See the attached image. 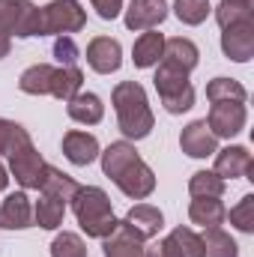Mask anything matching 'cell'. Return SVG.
Instances as JSON below:
<instances>
[{"label":"cell","mask_w":254,"mask_h":257,"mask_svg":"<svg viewBox=\"0 0 254 257\" xmlns=\"http://www.w3.org/2000/svg\"><path fill=\"white\" fill-rule=\"evenodd\" d=\"M102 174L120 189V192L132 197V200H144L156 192V174L153 168L138 156L132 141H114L108 144L102 153Z\"/></svg>","instance_id":"cell-1"},{"label":"cell","mask_w":254,"mask_h":257,"mask_svg":"<svg viewBox=\"0 0 254 257\" xmlns=\"http://www.w3.org/2000/svg\"><path fill=\"white\" fill-rule=\"evenodd\" d=\"M114 111H117V128L123 132L126 141H144L150 138V132L156 126L147 90L138 81H120L111 93Z\"/></svg>","instance_id":"cell-2"},{"label":"cell","mask_w":254,"mask_h":257,"mask_svg":"<svg viewBox=\"0 0 254 257\" xmlns=\"http://www.w3.org/2000/svg\"><path fill=\"white\" fill-rule=\"evenodd\" d=\"M69 203H72V212H75L81 230L90 239H105L117 227V221H120L114 215L111 197L105 194V189H99V186H78V192H75V197Z\"/></svg>","instance_id":"cell-3"},{"label":"cell","mask_w":254,"mask_h":257,"mask_svg":"<svg viewBox=\"0 0 254 257\" xmlns=\"http://www.w3.org/2000/svg\"><path fill=\"white\" fill-rule=\"evenodd\" d=\"M6 162H9V174L15 177V183L21 189H36L39 192V186L45 180V171H48V162L33 147V138L24 126L15 132L12 147L6 150Z\"/></svg>","instance_id":"cell-4"},{"label":"cell","mask_w":254,"mask_h":257,"mask_svg":"<svg viewBox=\"0 0 254 257\" xmlns=\"http://www.w3.org/2000/svg\"><path fill=\"white\" fill-rule=\"evenodd\" d=\"M156 66L159 69H156L153 84H156V93H159L165 111L168 114H186V111H191L194 108V87L189 81V72H183V69H177L171 63H162V60Z\"/></svg>","instance_id":"cell-5"},{"label":"cell","mask_w":254,"mask_h":257,"mask_svg":"<svg viewBox=\"0 0 254 257\" xmlns=\"http://www.w3.org/2000/svg\"><path fill=\"white\" fill-rule=\"evenodd\" d=\"M87 27V9L78 0H51L39 6L36 36H72Z\"/></svg>","instance_id":"cell-6"},{"label":"cell","mask_w":254,"mask_h":257,"mask_svg":"<svg viewBox=\"0 0 254 257\" xmlns=\"http://www.w3.org/2000/svg\"><path fill=\"white\" fill-rule=\"evenodd\" d=\"M39 27V6L30 0H0V36L30 39Z\"/></svg>","instance_id":"cell-7"},{"label":"cell","mask_w":254,"mask_h":257,"mask_svg":"<svg viewBox=\"0 0 254 257\" xmlns=\"http://www.w3.org/2000/svg\"><path fill=\"white\" fill-rule=\"evenodd\" d=\"M248 123V111H245V102H212L209 108V117H206V126L215 138H236Z\"/></svg>","instance_id":"cell-8"},{"label":"cell","mask_w":254,"mask_h":257,"mask_svg":"<svg viewBox=\"0 0 254 257\" xmlns=\"http://www.w3.org/2000/svg\"><path fill=\"white\" fill-rule=\"evenodd\" d=\"M215 174L227 183V180H239V177H245V180H254V159L251 153H248V147H239V144H233V147H224V150H215Z\"/></svg>","instance_id":"cell-9"},{"label":"cell","mask_w":254,"mask_h":257,"mask_svg":"<svg viewBox=\"0 0 254 257\" xmlns=\"http://www.w3.org/2000/svg\"><path fill=\"white\" fill-rule=\"evenodd\" d=\"M87 66L96 75H114L123 66V45L111 36H96L87 45Z\"/></svg>","instance_id":"cell-10"},{"label":"cell","mask_w":254,"mask_h":257,"mask_svg":"<svg viewBox=\"0 0 254 257\" xmlns=\"http://www.w3.org/2000/svg\"><path fill=\"white\" fill-rule=\"evenodd\" d=\"M221 51L233 63H248L254 57V21H242L221 30Z\"/></svg>","instance_id":"cell-11"},{"label":"cell","mask_w":254,"mask_h":257,"mask_svg":"<svg viewBox=\"0 0 254 257\" xmlns=\"http://www.w3.org/2000/svg\"><path fill=\"white\" fill-rule=\"evenodd\" d=\"M147 239L135 233L126 221H117V227L102 239V254L105 257H147Z\"/></svg>","instance_id":"cell-12"},{"label":"cell","mask_w":254,"mask_h":257,"mask_svg":"<svg viewBox=\"0 0 254 257\" xmlns=\"http://www.w3.org/2000/svg\"><path fill=\"white\" fill-rule=\"evenodd\" d=\"M180 150L191 159H209L218 150V138L209 132L206 120H191L189 126L180 132Z\"/></svg>","instance_id":"cell-13"},{"label":"cell","mask_w":254,"mask_h":257,"mask_svg":"<svg viewBox=\"0 0 254 257\" xmlns=\"http://www.w3.org/2000/svg\"><path fill=\"white\" fill-rule=\"evenodd\" d=\"M168 18L165 0H129V9L123 15L129 30H156Z\"/></svg>","instance_id":"cell-14"},{"label":"cell","mask_w":254,"mask_h":257,"mask_svg":"<svg viewBox=\"0 0 254 257\" xmlns=\"http://www.w3.org/2000/svg\"><path fill=\"white\" fill-rule=\"evenodd\" d=\"M0 227L3 230L33 227V200L27 197V192H12L0 203Z\"/></svg>","instance_id":"cell-15"},{"label":"cell","mask_w":254,"mask_h":257,"mask_svg":"<svg viewBox=\"0 0 254 257\" xmlns=\"http://www.w3.org/2000/svg\"><path fill=\"white\" fill-rule=\"evenodd\" d=\"M99 153H102V147H99L96 135L81 132V128H72V132L63 135V156L75 168H87L90 162L99 159Z\"/></svg>","instance_id":"cell-16"},{"label":"cell","mask_w":254,"mask_h":257,"mask_svg":"<svg viewBox=\"0 0 254 257\" xmlns=\"http://www.w3.org/2000/svg\"><path fill=\"white\" fill-rule=\"evenodd\" d=\"M123 221H126L135 233H141L144 239L159 236V230L165 227V215H162V209L153 206V203H135V206L126 212Z\"/></svg>","instance_id":"cell-17"},{"label":"cell","mask_w":254,"mask_h":257,"mask_svg":"<svg viewBox=\"0 0 254 257\" xmlns=\"http://www.w3.org/2000/svg\"><path fill=\"white\" fill-rule=\"evenodd\" d=\"M189 218L197 227H221L227 218V206L221 203V197H191L189 203Z\"/></svg>","instance_id":"cell-18"},{"label":"cell","mask_w":254,"mask_h":257,"mask_svg":"<svg viewBox=\"0 0 254 257\" xmlns=\"http://www.w3.org/2000/svg\"><path fill=\"white\" fill-rule=\"evenodd\" d=\"M66 114L75 120V123H81V126H96V123H102V117H105V105H102V99L96 96V93H78V96H72L69 102H66Z\"/></svg>","instance_id":"cell-19"},{"label":"cell","mask_w":254,"mask_h":257,"mask_svg":"<svg viewBox=\"0 0 254 257\" xmlns=\"http://www.w3.org/2000/svg\"><path fill=\"white\" fill-rule=\"evenodd\" d=\"M162 51H165V36L159 30H144L132 45V60L138 69H153L162 60Z\"/></svg>","instance_id":"cell-20"},{"label":"cell","mask_w":254,"mask_h":257,"mask_svg":"<svg viewBox=\"0 0 254 257\" xmlns=\"http://www.w3.org/2000/svg\"><path fill=\"white\" fill-rule=\"evenodd\" d=\"M162 63H171L183 72H191L194 66L200 63V51L197 45L186 39V36H174V39H165V51H162Z\"/></svg>","instance_id":"cell-21"},{"label":"cell","mask_w":254,"mask_h":257,"mask_svg":"<svg viewBox=\"0 0 254 257\" xmlns=\"http://www.w3.org/2000/svg\"><path fill=\"white\" fill-rule=\"evenodd\" d=\"M54 69L51 63H36L21 72L18 78V90L27 96H51V81H54Z\"/></svg>","instance_id":"cell-22"},{"label":"cell","mask_w":254,"mask_h":257,"mask_svg":"<svg viewBox=\"0 0 254 257\" xmlns=\"http://www.w3.org/2000/svg\"><path fill=\"white\" fill-rule=\"evenodd\" d=\"M75 192H78V183H75L69 174H63L60 168H51V165H48L45 180H42V186H39V194H48V197H54V200H60V203L69 206V200L75 197Z\"/></svg>","instance_id":"cell-23"},{"label":"cell","mask_w":254,"mask_h":257,"mask_svg":"<svg viewBox=\"0 0 254 257\" xmlns=\"http://www.w3.org/2000/svg\"><path fill=\"white\" fill-rule=\"evenodd\" d=\"M84 87V72L78 66H57L54 69V81H51V96L69 102L72 96H78Z\"/></svg>","instance_id":"cell-24"},{"label":"cell","mask_w":254,"mask_h":257,"mask_svg":"<svg viewBox=\"0 0 254 257\" xmlns=\"http://www.w3.org/2000/svg\"><path fill=\"white\" fill-rule=\"evenodd\" d=\"M200 242H203V257H239L236 239L221 227H206L200 233Z\"/></svg>","instance_id":"cell-25"},{"label":"cell","mask_w":254,"mask_h":257,"mask_svg":"<svg viewBox=\"0 0 254 257\" xmlns=\"http://www.w3.org/2000/svg\"><path fill=\"white\" fill-rule=\"evenodd\" d=\"M66 218V203L48 197V194H39V200L33 203V224H39L42 230H57Z\"/></svg>","instance_id":"cell-26"},{"label":"cell","mask_w":254,"mask_h":257,"mask_svg":"<svg viewBox=\"0 0 254 257\" xmlns=\"http://www.w3.org/2000/svg\"><path fill=\"white\" fill-rule=\"evenodd\" d=\"M206 99L209 102H245L248 90L236 78H212L206 84Z\"/></svg>","instance_id":"cell-27"},{"label":"cell","mask_w":254,"mask_h":257,"mask_svg":"<svg viewBox=\"0 0 254 257\" xmlns=\"http://www.w3.org/2000/svg\"><path fill=\"white\" fill-rule=\"evenodd\" d=\"M215 21L218 27H233V24H242V21H254V3H236V0H221L215 9Z\"/></svg>","instance_id":"cell-28"},{"label":"cell","mask_w":254,"mask_h":257,"mask_svg":"<svg viewBox=\"0 0 254 257\" xmlns=\"http://www.w3.org/2000/svg\"><path fill=\"white\" fill-rule=\"evenodd\" d=\"M227 189V183L215 174V171H194L189 180V194L191 197H221Z\"/></svg>","instance_id":"cell-29"},{"label":"cell","mask_w":254,"mask_h":257,"mask_svg":"<svg viewBox=\"0 0 254 257\" xmlns=\"http://www.w3.org/2000/svg\"><path fill=\"white\" fill-rule=\"evenodd\" d=\"M209 12H212L209 0H174V15H177L183 24H189V27L203 24V21L209 18Z\"/></svg>","instance_id":"cell-30"},{"label":"cell","mask_w":254,"mask_h":257,"mask_svg":"<svg viewBox=\"0 0 254 257\" xmlns=\"http://www.w3.org/2000/svg\"><path fill=\"white\" fill-rule=\"evenodd\" d=\"M227 218L239 233H254V194H242L239 203L227 212Z\"/></svg>","instance_id":"cell-31"},{"label":"cell","mask_w":254,"mask_h":257,"mask_svg":"<svg viewBox=\"0 0 254 257\" xmlns=\"http://www.w3.org/2000/svg\"><path fill=\"white\" fill-rule=\"evenodd\" d=\"M51 257H87V242L78 233H57L51 242Z\"/></svg>","instance_id":"cell-32"},{"label":"cell","mask_w":254,"mask_h":257,"mask_svg":"<svg viewBox=\"0 0 254 257\" xmlns=\"http://www.w3.org/2000/svg\"><path fill=\"white\" fill-rule=\"evenodd\" d=\"M171 236H174V242L180 245V254L183 257H203V242H200V233H197V230L180 224V227L171 230Z\"/></svg>","instance_id":"cell-33"},{"label":"cell","mask_w":254,"mask_h":257,"mask_svg":"<svg viewBox=\"0 0 254 257\" xmlns=\"http://www.w3.org/2000/svg\"><path fill=\"white\" fill-rule=\"evenodd\" d=\"M78 45H75V39L72 36H57V42H54V60L60 66H75L78 63Z\"/></svg>","instance_id":"cell-34"},{"label":"cell","mask_w":254,"mask_h":257,"mask_svg":"<svg viewBox=\"0 0 254 257\" xmlns=\"http://www.w3.org/2000/svg\"><path fill=\"white\" fill-rule=\"evenodd\" d=\"M147 257H183V254H180V245L174 242V236L168 233V236L159 239L153 248H147Z\"/></svg>","instance_id":"cell-35"},{"label":"cell","mask_w":254,"mask_h":257,"mask_svg":"<svg viewBox=\"0 0 254 257\" xmlns=\"http://www.w3.org/2000/svg\"><path fill=\"white\" fill-rule=\"evenodd\" d=\"M90 3H93L96 15L105 18V21H114V18L123 12V0H90Z\"/></svg>","instance_id":"cell-36"},{"label":"cell","mask_w":254,"mask_h":257,"mask_svg":"<svg viewBox=\"0 0 254 257\" xmlns=\"http://www.w3.org/2000/svg\"><path fill=\"white\" fill-rule=\"evenodd\" d=\"M18 128H21V123H12V120L0 117V156H6V150L12 147V138H15Z\"/></svg>","instance_id":"cell-37"},{"label":"cell","mask_w":254,"mask_h":257,"mask_svg":"<svg viewBox=\"0 0 254 257\" xmlns=\"http://www.w3.org/2000/svg\"><path fill=\"white\" fill-rule=\"evenodd\" d=\"M9 180H12V177H9V168L0 162V192H6V189H9Z\"/></svg>","instance_id":"cell-38"},{"label":"cell","mask_w":254,"mask_h":257,"mask_svg":"<svg viewBox=\"0 0 254 257\" xmlns=\"http://www.w3.org/2000/svg\"><path fill=\"white\" fill-rule=\"evenodd\" d=\"M9 51H12V39L0 36V60H3V57H9Z\"/></svg>","instance_id":"cell-39"},{"label":"cell","mask_w":254,"mask_h":257,"mask_svg":"<svg viewBox=\"0 0 254 257\" xmlns=\"http://www.w3.org/2000/svg\"><path fill=\"white\" fill-rule=\"evenodd\" d=\"M236 3H254V0H236Z\"/></svg>","instance_id":"cell-40"}]
</instances>
